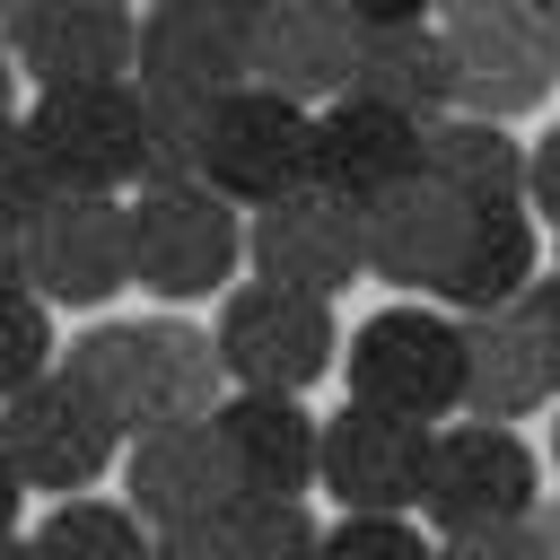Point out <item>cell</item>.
Returning a JSON list of instances; mask_svg holds the SVG:
<instances>
[{"instance_id": "cell-4", "label": "cell", "mask_w": 560, "mask_h": 560, "mask_svg": "<svg viewBox=\"0 0 560 560\" xmlns=\"http://www.w3.org/2000/svg\"><path fill=\"white\" fill-rule=\"evenodd\" d=\"M52 192H131L149 158V96L131 79H88V88H35L18 114Z\"/></svg>"}, {"instance_id": "cell-9", "label": "cell", "mask_w": 560, "mask_h": 560, "mask_svg": "<svg viewBox=\"0 0 560 560\" xmlns=\"http://www.w3.org/2000/svg\"><path fill=\"white\" fill-rule=\"evenodd\" d=\"M26 289L44 306H105L114 289H131V201L52 192L26 219Z\"/></svg>"}, {"instance_id": "cell-25", "label": "cell", "mask_w": 560, "mask_h": 560, "mask_svg": "<svg viewBox=\"0 0 560 560\" xmlns=\"http://www.w3.org/2000/svg\"><path fill=\"white\" fill-rule=\"evenodd\" d=\"M210 560H315L324 525L306 516V499H228L201 525Z\"/></svg>"}, {"instance_id": "cell-1", "label": "cell", "mask_w": 560, "mask_h": 560, "mask_svg": "<svg viewBox=\"0 0 560 560\" xmlns=\"http://www.w3.org/2000/svg\"><path fill=\"white\" fill-rule=\"evenodd\" d=\"M61 368L131 429H158V420H210V402L228 394L219 376V350L210 332H192L184 315H149V324H96L61 350Z\"/></svg>"}, {"instance_id": "cell-6", "label": "cell", "mask_w": 560, "mask_h": 560, "mask_svg": "<svg viewBox=\"0 0 560 560\" xmlns=\"http://www.w3.org/2000/svg\"><path fill=\"white\" fill-rule=\"evenodd\" d=\"M350 402H376V411H411V420H446L455 394H464V324L438 315L429 298H402V306H376L350 350Z\"/></svg>"}, {"instance_id": "cell-15", "label": "cell", "mask_w": 560, "mask_h": 560, "mask_svg": "<svg viewBox=\"0 0 560 560\" xmlns=\"http://www.w3.org/2000/svg\"><path fill=\"white\" fill-rule=\"evenodd\" d=\"M122 499L149 534H175V525H210L228 499H236V472H228V446L210 420H158V429H131V455H122Z\"/></svg>"}, {"instance_id": "cell-12", "label": "cell", "mask_w": 560, "mask_h": 560, "mask_svg": "<svg viewBox=\"0 0 560 560\" xmlns=\"http://www.w3.org/2000/svg\"><path fill=\"white\" fill-rule=\"evenodd\" d=\"M429 429L438 420L341 402L324 420V438H315V481L341 508H394V516H411L420 508V481H429Z\"/></svg>"}, {"instance_id": "cell-36", "label": "cell", "mask_w": 560, "mask_h": 560, "mask_svg": "<svg viewBox=\"0 0 560 560\" xmlns=\"http://www.w3.org/2000/svg\"><path fill=\"white\" fill-rule=\"evenodd\" d=\"M9 114H18V52L0 44V122H9Z\"/></svg>"}, {"instance_id": "cell-43", "label": "cell", "mask_w": 560, "mask_h": 560, "mask_svg": "<svg viewBox=\"0 0 560 560\" xmlns=\"http://www.w3.org/2000/svg\"><path fill=\"white\" fill-rule=\"evenodd\" d=\"M551 271H560V262H551Z\"/></svg>"}, {"instance_id": "cell-31", "label": "cell", "mask_w": 560, "mask_h": 560, "mask_svg": "<svg viewBox=\"0 0 560 560\" xmlns=\"http://www.w3.org/2000/svg\"><path fill=\"white\" fill-rule=\"evenodd\" d=\"M525 210H534V219L560 236V122H551V131L525 149Z\"/></svg>"}, {"instance_id": "cell-22", "label": "cell", "mask_w": 560, "mask_h": 560, "mask_svg": "<svg viewBox=\"0 0 560 560\" xmlns=\"http://www.w3.org/2000/svg\"><path fill=\"white\" fill-rule=\"evenodd\" d=\"M350 88H359V96H376V105H402V114L438 122V114L455 105L446 26H438V18H385V26H359Z\"/></svg>"}, {"instance_id": "cell-30", "label": "cell", "mask_w": 560, "mask_h": 560, "mask_svg": "<svg viewBox=\"0 0 560 560\" xmlns=\"http://www.w3.org/2000/svg\"><path fill=\"white\" fill-rule=\"evenodd\" d=\"M516 315H525V332H534V350H542V368L560 385V271H534L525 298H516Z\"/></svg>"}, {"instance_id": "cell-35", "label": "cell", "mask_w": 560, "mask_h": 560, "mask_svg": "<svg viewBox=\"0 0 560 560\" xmlns=\"http://www.w3.org/2000/svg\"><path fill=\"white\" fill-rule=\"evenodd\" d=\"M26 289V228H0V298Z\"/></svg>"}, {"instance_id": "cell-14", "label": "cell", "mask_w": 560, "mask_h": 560, "mask_svg": "<svg viewBox=\"0 0 560 560\" xmlns=\"http://www.w3.org/2000/svg\"><path fill=\"white\" fill-rule=\"evenodd\" d=\"M464 219H472V201L446 192L429 166H411L402 184L368 192V201H359V254H368V280L411 289V298H438V280H446V262H455V245H464Z\"/></svg>"}, {"instance_id": "cell-42", "label": "cell", "mask_w": 560, "mask_h": 560, "mask_svg": "<svg viewBox=\"0 0 560 560\" xmlns=\"http://www.w3.org/2000/svg\"><path fill=\"white\" fill-rule=\"evenodd\" d=\"M534 9H542V0H534Z\"/></svg>"}, {"instance_id": "cell-20", "label": "cell", "mask_w": 560, "mask_h": 560, "mask_svg": "<svg viewBox=\"0 0 560 560\" xmlns=\"http://www.w3.org/2000/svg\"><path fill=\"white\" fill-rule=\"evenodd\" d=\"M455 324H464V394H455V411L525 420V411L560 402V385H551V368H542V350H534L516 306H481V315H455Z\"/></svg>"}, {"instance_id": "cell-26", "label": "cell", "mask_w": 560, "mask_h": 560, "mask_svg": "<svg viewBox=\"0 0 560 560\" xmlns=\"http://www.w3.org/2000/svg\"><path fill=\"white\" fill-rule=\"evenodd\" d=\"M315 560H438V542L394 508H341V525H324Z\"/></svg>"}, {"instance_id": "cell-23", "label": "cell", "mask_w": 560, "mask_h": 560, "mask_svg": "<svg viewBox=\"0 0 560 560\" xmlns=\"http://www.w3.org/2000/svg\"><path fill=\"white\" fill-rule=\"evenodd\" d=\"M420 166H429L446 192H464L472 210H481V201H525V140H516L508 122H490V114L446 105L438 122H420Z\"/></svg>"}, {"instance_id": "cell-10", "label": "cell", "mask_w": 560, "mask_h": 560, "mask_svg": "<svg viewBox=\"0 0 560 560\" xmlns=\"http://www.w3.org/2000/svg\"><path fill=\"white\" fill-rule=\"evenodd\" d=\"M245 262H254V280H280V289H306V298H341L350 280H368L359 201H341V192H324V184L271 192V201L245 219Z\"/></svg>"}, {"instance_id": "cell-27", "label": "cell", "mask_w": 560, "mask_h": 560, "mask_svg": "<svg viewBox=\"0 0 560 560\" xmlns=\"http://www.w3.org/2000/svg\"><path fill=\"white\" fill-rule=\"evenodd\" d=\"M52 359H61V341H52V306H44L35 289H9V298H0V402H9L18 385H35Z\"/></svg>"}, {"instance_id": "cell-33", "label": "cell", "mask_w": 560, "mask_h": 560, "mask_svg": "<svg viewBox=\"0 0 560 560\" xmlns=\"http://www.w3.org/2000/svg\"><path fill=\"white\" fill-rule=\"evenodd\" d=\"M525 542H534V560H560V499H534V516H525Z\"/></svg>"}, {"instance_id": "cell-11", "label": "cell", "mask_w": 560, "mask_h": 560, "mask_svg": "<svg viewBox=\"0 0 560 560\" xmlns=\"http://www.w3.org/2000/svg\"><path fill=\"white\" fill-rule=\"evenodd\" d=\"M131 88L158 105H210L245 88V18L228 0H149L131 35Z\"/></svg>"}, {"instance_id": "cell-19", "label": "cell", "mask_w": 560, "mask_h": 560, "mask_svg": "<svg viewBox=\"0 0 560 560\" xmlns=\"http://www.w3.org/2000/svg\"><path fill=\"white\" fill-rule=\"evenodd\" d=\"M131 35H140L131 0H35L9 52L18 79L35 88H88V79H131Z\"/></svg>"}, {"instance_id": "cell-39", "label": "cell", "mask_w": 560, "mask_h": 560, "mask_svg": "<svg viewBox=\"0 0 560 560\" xmlns=\"http://www.w3.org/2000/svg\"><path fill=\"white\" fill-rule=\"evenodd\" d=\"M0 560H35V542L26 534H0Z\"/></svg>"}, {"instance_id": "cell-2", "label": "cell", "mask_w": 560, "mask_h": 560, "mask_svg": "<svg viewBox=\"0 0 560 560\" xmlns=\"http://www.w3.org/2000/svg\"><path fill=\"white\" fill-rule=\"evenodd\" d=\"M131 280L166 306L184 298H219L245 262V210L228 192H210L201 175L175 184H131Z\"/></svg>"}, {"instance_id": "cell-18", "label": "cell", "mask_w": 560, "mask_h": 560, "mask_svg": "<svg viewBox=\"0 0 560 560\" xmlns=\"http://www.w3.org/2000/svg\"><path fill=\"white\" fill-rule=\"evenodd\" d=\"M210 429H219V446H228L236 499H306V490H315V438H324V420H315L298 394L228 385V394L210 402Z\"/></svg>"}, {"instance_id": "cell-3", "label": "cell", "mask_w": 560, "mask_h": 560, "mask_svg": "<svg viewBox=\"0 0 560 560\" xmlns=\"http://www.w3.org/2000/svg\"><path fill=\"white\" fill-rule=\"evenodd\" d=\"M210 350H219V376L228 385L306 394L341 359V315H332V298H306V289H280V280H245V289L228 280L219 289Z\"/></svg>"}, {"instance_id": "cell-34", "label": "cell", "mask_w": 560, "mask_h": 560, "mask_svg": "<svg viewBox=\"0 0 560 560\" xmlns=\"http://www.w3.org/2000/svg\"><path fill=\"white\" fill-rule=\"evenodd\" d=\"M18 516H26V472H18L9 446H0V534H18Z\"/></svg>"}, {"instance_id": "cell-37", "label": "cell", "mask_w": 560, "mask_h": 560, "mask_svg": "<svg viewBox=\"0 0 560 560\" xmlns=\"http://www.w3.org/2000/svg\"><path fill=\"white\" fill-rule=\"evenodd\" d=\"M464 9H534V0H438V18H464Z\"/></svg>"}, {"instance_id": "cell-5", "label": "cell", "mask_w": 560, "mask_h": 560, "mask_svg": "<svg viewBox=\"0 0 560 560\" xmlns=\"http://www.w3.org/2000/svg\"><path fill=\"white\" fill-rule=\"evenodd\" d=\"M306 122H315V105L245 79L192 114V175L210 192H228L236 210H262L271 192L306 184Z\"/></svg>"}, {"instance_id": "cell-7", "label": "cell", "mask_w": 560, "mask_h": 560, "mask_svg": "<svg viewBox=\"0 0 560 560\" xmlns=\"http://www.w3.org/2000/svg\"><path fill=\"white\" fill-rule=\"evenodd\" d=\"M542 499V464L534 446L516 438V420H455V429H429V481H420V516L438 534L455 525H516L534 516Z\"/></svg>"}, {"instance_id": "cell-8", "label": "cell", "mask_w": 560, "mask_h": 560, "mask_svg": "<svg viewBox=\"0 0 560 560\" xmlns=\"http://www.w3.org/2000/svg\"><path fill=\"white\" fill-rule=\"evenodd\" d=\"M0 446H9V464L26 472V490L70 499V490H88V481L114 464L122 420H114L61 359H52L35 385H18V394L0 402Z\"/></svg>"}, {"instance_id": "cell-28", "label": "cell", "mask_w": 560, "mask_h": 560, "mask_svg": "<svg viewBox=\"0 0 560 560\" xmlns=\"http://www.w3.org/2000/svg\"><path fill=\"white\" fill-rule=\"evenodd\" d=\"M44 201H52V175H44L35 140H26V122L9 114V122H0V228H26Z\"/></svg>"}, {"instance_id": "cell-40", "label": "cell", "mask_w": 560, "mask_h": 560, "mask_svg": "<svg viewBox=\"0 0 560 560\" xmlns=\"http://www.w3.org/2000/svg\"><path fill=\"white\" fill-rule=\"evenodd\" d=\"M228 9H236V18H254V9H262V0H228Z\"/></svg>"}, {"instance_id": "cell-38", "label": "cell", "mask_w": 560, "mask_h": 560, "mask_svg": "<svg viewBox=\"0 0 560 560\" xmlns=\"http://www.w3.org/2000/svg\"><path fill=\"white\" fill-rule=\"evenodd\" d=\"M542 44H551V70H560V0H542Z\"/></svg>"}, {"instance_id": "cell-32", "label": "cell", "mask_w": 560, "mask_h": 560, "mask_svg": "<svg viewBox=\"0 0 560 560\" xmlns=\"http://www.w3.org/2000/svg\"><path fill=\"white\" fill-rule=\"evenodd\" d=\"M359 26H385V18H438V0H341Z\"/></svg>"}, {"instance_id": "cell-29", "label": "cell", "mask_w": 560, "mask_h": 560, "mask_svg": "<svg viewBox=\"0 0 560 560\" xmlns=\"http://www.w3.org/2000/svg\"><path fill=\"white\" fill-rule=\"evenodd\" d=\"M438 560H534V542H525V516L516 525H455V534H438Z\"/></svg>"}, {"instance_id": "cell-41", "label": "cell", "mask_w": 560, "mask_h": 560, "mask_svg": "<svg viewBox=\"0 0 560 560\" xmlns=\"http://www.w3.org/2000/svg\"><path fill=\"white\" fill-rule=\"evenodd\" d=\"M551 464H560V420H551Z\"/></svg>"}, {"instance_id": "cell-21", "label": "cell", "mask_w": 560, "mask_h": 560, "mask_svg": "<svg viewBox=\"0 0 560 560\" xmlns=\"http://www.w3.org/2000/svg\"><path fill=\"white\" fill-rule=\"evenodd\" d=\"M534 271H542V219H534L525 201H481V210L464 219V245H455V262H446V280H438V298H446L455 315L516 306Z\"/></svg>"}, {"instance_id": "cell-17", "label": "cell", "mask_w": 560, "mask_h": 560, "mask_svg": "<svg viewBox=\"0 0 560 560\" xmlns=\"http://www.w3.org/2000/svg\"><path fill=\"white\" fill-rule=\"evenodd\" d=\"M411 166H420V114L376 105L359 88L315 105V122H306V184H324L341 201H368V192L402 184Z\"/></svg>"}, {"instance_id": "cell-16", "label": "cell", "mask_w": 560, "mask_h": 560, "mask_svg": "<svg viewBox=\"0 0 560 560\" xmlns=\"http://www.w3.org/2000/svg\"><path fill=\"white\" fill-rule=\"evenodd\" d=\"M350 52H359V18L341 0H262L245 18V79L280 88L298 105H324L350 88Z\"/></svg>"}, {"instance_id": "cell-24", "label": "cell", "mask_w": 560, "mask_h": 560, "mask_svg": "<svg viewBox=\"0 0 560 560\" xmlns=\"http://www.w3.org/2000/svg\"><path fill=\"white\" fill-rule=\"evenodd\" d=\"M35 560H149L158 534L131 516V499H52V516L26 534Z\"/></svg>"}, {"instance_id": "cell-13", "label": "cell", "mask_w": 560, "mask_h": 560, "mask_svg": "<svg viewBox=\"0 0 560 560\" xmlns=\"http://www.w3.org/2000/svg\"><path fill=\"white\" fill-rule=\"evenodd\" d=\"M438 26H446V61H455V105L464 114L516 122L560 88L551 44H542V9H464V18H438Z\"/></svg>"}]
</instances>
